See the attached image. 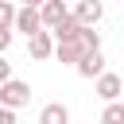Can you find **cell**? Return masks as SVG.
Returning <instances> with one entry per match:
<instances>
[{
  "label": "cell",
  "instance_id": "obj_11",
  "mask_svg": "<svg viewBox=\"0 0 124 124\" xmlns=\"http://www.w3.org/2000/svg\"><path fill=\"white\" fill-rule=\"evenodd\" d=\"M12 39H16V27H0V50H8Z\"/></svg>",
  "mask_w": 124,
  "mask_h": 124
},
{
  "label": "cell",
  "instance_id": "obj_9",
  "mask_svg": "<svg viewBox=\"0 0 124 124\" xmlns=\"http://www.w3.org/2000/svg\"><path fill=\"white\" fill-rule=\"evenodd\" d=\"M101 124H124V101H108L101 112Z\"/></svg>",
  "mask_w": 124,
  "mask_h": 124
},
{
  "label": "cell",
  "instance_id": "obj_13",
  "mask_svg": "<svg viewBox=\"0 0 124 124\" xmlns=\"http://www.w3.org/2000/svg\"><path fill=\"white\" fill-rule=\"evenodd\" d=\"M23 4H27V8H43L46 0H23Z\"/></svg>",
  "mask_w": 124,
  "mask_h": 124
},
{
  "label": "cell",
  "instance_id": "obj_5",
  "mask_svg": "<svg viewBox=\"0 0 124 124\" xmlns=\"http://www.w3.org/2000/svg\"><path fill=\"white\" fill-rule=\"evenodd\" d=\"M74 16H78L85 27H97L101 16H105V4H101V0H78V4H74Z\"/></svg>",
  "mask_w": 124,
  "mask_h": 124
},
{
  "label": "cell",
  "instance_id": "obj_4",
  "mask_svg": "<svg viewBox=\"0 0 124 124\" xmlns=\"http://www.w3.org/2000/svg\"><path fill=\"white\" fill-rule=\"evenodd\" d=\"M120 93H124V78L120 74H101L97 78V97L108 105V101H120Z\"/></svg>",
  "mask_w": 124,
  "mask_h": 124
},
{
  "label": "cell",
  "instance_id": "obj_8",
  "mask_svg": "<svg viewBox=\"0 0 124 124\" xmlns=\"http://www.w3.org/2000/svg\"><path fill=\"white\" fill-rule=\"evenodd\" d=\"M39 124H70V108H66L62 101H50V105H43Z\"/></svg>",
  "mask_w": 124,
  "mask_h": 124
},
{
  "label": "cell",
  "instance_id": "obj_1",
  "mask_svg": "<svg viewBox=\"0 0 124 124\" xmlns=\"http://www.w3.org/2000/svg\"><path fill=\"white\" fill-rule=\"evenodd\" d=\"M0 105H8V108H23V105H31V85L27 81H4L0 85Z\"/></svg>",
  "mask_w": 124,
  "mask_h": 124
},
{
  "label": "cell",
  "instance_id": "obj_10",
  "mask_svg": "<svg viewBox=\"0 0 124 124\" xmlns=\"http://www.w3.org/2000/svg\"><path fill=\"white\" fill-rule=\"evenodd\" d=\"M16 19H19V8L12 0H0V27H16Z\"/></svg>",
  "mask_w": 124,
  "mask_h": 124
},
{
  "label": "cell",
  "instance_id": "obj_2",
  "mask_svg": "<svg viewBox=\"0 0 124 124\" xmlns=\"http://www.w3.org/2000/svg\"><path fill=\"white\" fill-rule=\"evenodd\" d=\"M54 50H58L54 31H39V35H31V39H27V54H31V58H39V62H43V58H50Z\"/></svg>",
  "mask_w": 124,
  "mask_h": 124
},
{
  "label": "cell",
  "instance_id": "obj_12",
  "mask_svg": "<svg viewBox=\"0 0 124 124\" xmlns=\"http://www.w3.org/2000/svg\"><path fill=\"white\" fill-rule=\"evenodd\" d=\"M0 124H16V108L4 105V108H0Z\"/></svg>",
  "mask_w": 124,
  "mask_h": 124
},
{
  "label": "cell",
  "instance_id": "obj_6",
  "mask_svg": "<svg viewBox=\"0 0 124 124\" xmlns=\"http://www.w3.org/2000/svg\"><path fill=\"white\" fill-rule=\"evenodd\" d=\"M39 12H43V27H46V31H54L62 19H70V8H66V0H46Z\"/></svg>",
  "mask_w": 124,
  "mask_h": 124
},
{
  "label": "cell",
  "instance_id": "obj_7",
  "mask_svg": "<svg viewBox=\"0 0 124 124\" xmlns=\"http://www.w3.org/2000/svg\"><path fill=\"white\" fill-rule=\"evenodd\" d=\"M74 70H78L81 78H101V74H108V70H105V54H101V50H89Z\"/></svg>",
  "mask_w": 124,
  "mask_h": 124
},
{
  "label": "cell",
  "instance_id": "obj_3",
  "mask_svg": "<svg viewBox=\"0 0 124 124\" xmlns=\"http://www.w3.org/2000/svg\"><path fill=\"white\" fill-rule=\"evenodd\" d=\"M16 31H23L27 39H31V35H39V31H46V27H43V12L23 4V8H19V19H16Z\"/></svg>",
  "mask_w": 124,
  "mask_h": 124
}]
</instances>
